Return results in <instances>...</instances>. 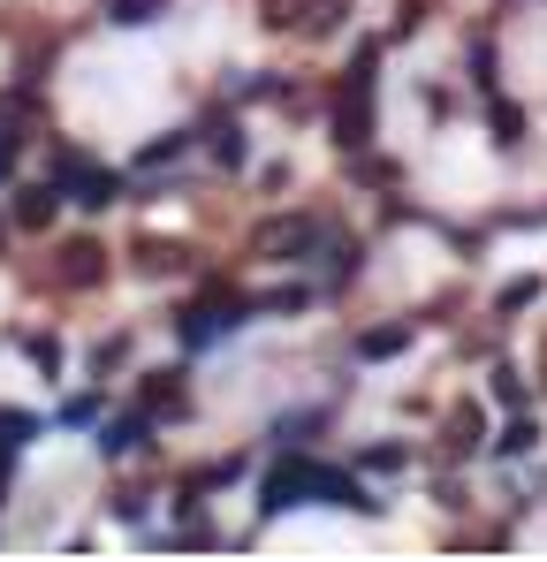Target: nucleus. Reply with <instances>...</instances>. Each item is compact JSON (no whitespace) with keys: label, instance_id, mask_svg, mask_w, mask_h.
I'll list each match as a JSON object with an SVG mask.
<instances>
[{"label":"nucleus","instance_id":"obj_1","mask_svg":"<svg viewBox=\"0 0 547 562\" xmlns=\"http://www.w3.org/2000/svg\"><path fill=\"white\" fill-rule=\"evenodd\" d=\"M372 99H380V46H358L343 85H335V145L343 153H365L372 137Z\"/></svg>","mask_w":547,"mask_h":562},{"label":"nucleus","instance_id":"obj_2","mask_svg":"<svg viewBox=\"0 0 547 562\" xmlns=\"http://www.w3.org/2000/svg\"><path fill=\"white\" fill-rule=\"evenodd\" d=\"M244 312H252V304H244V296H236L228 281H213L205 296H190V304H182L176 335H182V342H190V350H198V342H213V335H228V327H236Z\"/></svg>","mask_w":547,"mask_h":562},{"label":"nucleus","instance_id":"obj_3","mask_svg":"<svg viewBox=\"0 0 547 562\" xmlns=\"http://www.w3.org/2000/svg\"><path fill=\"white\" fill-rule=\"evenodd\" d=\"M312 244H320V221L312 213H274V221L252 228V251L259 259H289V251H312Z\"/></svg>","mask_w":547,"mask_h":562},{"label":"nucleus","instance_id":"obj_4","mask_svg":"<svg viewBox=\"0 0 547 562\" xmlns=\"http://www.w3.org/2000/svg\"><path fill=\"white\" fill-rule=\"evenodd\" d=\"M312 457H281V464L267 471V486H259V502H267V517H281V509H297V502H312Z\"/></svg>","mask_w":547,"mask_h":562},{"label":"nucleus","instance_id":"obj_5","mask_svg":"<svg viewBox=\"0 0 547 562\" xmlns=\"http://www.w3.org/2000/svg\"><path fill=\"white\" fill-rule=\"evenodd\" d=\"M137 411L160 426V418H190V380L182 373H145L137 380Z\"/></svg>","mask_w":547,"mask_h":562},{"label":"nucleus","instance_id":"obj_6","mask_svg":"<svg viewBox=\"0 0 547 562\" xmlns=\"http://www.w3.org/2000/svg\"><path fill=\"white\" fill-rule=\"evenodd\" d=\"M145 449H153V418H145V411H122V418H107V426H99V457H107V464L145 457Z\"/></svg>","mask_w":547,"mask_h":562},{"label":"nucleus","instance_id":"obj_7","mask_svg":"<svg viewBox=\"0 0 547 562\" xmlns=\"http://www.w3.org/2000/svg\"><path fill=\"white\" fill-rule=\"evenodd\" d=\"M54 259H62V267H54V281H62V289H99V281H107V251H99L91 236H77V244H62Z\"/></svg>","mask_w":547,"mask_h":562},{"label":"nucleus","instance_id":"obj_8","mask_svg":"<svg viewBox=\"0 0 547 562\" xmlns=\"http://www.w3.org/2000/svg\"><path fill=\"white\" fill-rule=\"evenodd\" d=\"M487 130H494V145H525V106L517 99H487Z\"/></svg>","mask_w":547,"mask_h":562},{"label":"nucleus","instance_id":"obj_9","mask_svg":"<svg viewBox=\"0 0 547 562\" xmlns=\"http://www.w3.org/2000/svg\"><path fill=\"white\" fill-rule=\"evenodd\" d=\"M479 434H487L479 403H456V411H449V457H471V449H479Z\"/></svg>","mask_w":547,"mask_h":562},{"label":"nucleus","instance_id":"obj_10","mask_svg":"<svg viewBox=\"0 0 547 562\" xmlns=\"http://www.w3.org/2000/svg\"><path fill=\"white\" fill-rule=\"evenodd\" d=\"M46 221H54V183L15 190V228H46Z\"/></svg>","mask_w":547,"mask_h":562},{"label":"nucleus","instance_id":"obj_11","mask_svg":"<svg viewBox=\"0 0 547 562\" xmlns=\"http://www.w3.org/2000/svg\"><path fill=\"white\" fill-rule=\"evenodd\" d=\"M403 342H411V327H365V335H358V358H395Z\"/></svg>","mask_w":547,"mask_h":562},{"label":"nucleus","instance_id":"obj_12","mask_svg":"<svg viewBox=\"0 0 547 562\" xmlns=\"http://www.w3.org/2000/svg\"><path fill=\"white\" fill-rule=\"evenodd\" d=\"M533 441H540V426H533V418H510V426H502V441H494V449H502V457H525V449H533Z\"/></svg>","mask_w":547,"mask_h":562},{"label":"nucleus","instance_id":"obj_13","mask_svg":"<svg viewBox=\"0 0 547 562\" xmlns=\"http://www.w3.org/2000/svg\"><path fill=\"white\" fill-rule=\"evenodd\" d=\"M160 8H168V0H114V23L137 31V23H160Z\"/></svg>","mask_w":547,"mask_h":562},{"label":"nucleus","instance_id":"obj_14","mask_svg":"<svg viewBox=\"0 0 547 562\" xmlns=\"http://www.w3.org/2000/svg\"><path fill=\"white\" fill-rule=\"evenodd\" d=\"M137 267L145 274H168V267H182V251L176 244H137Z\"/></svg>","mask_w":547,"mask_h":562},{"label":"nucleus","instance_id":"obj_15","mask_svg":"<svg viewBox=\"0 0 547 562\" xmlns=\"http://www.w3.org/2000/svg\"><path fill=\"white\" fill-rule=\"evenodd\" d=\"M182 145H190V137H182V130H168V137H160V145H153V153H145V168H168V160H176Z\"/></svg>","mask_w":547,"mask_h":562},{"label":"nucleus","instance_id":"obj_16","mask_svg":"<svg viewBox=\"0 0 547 562\" xmlns=\"http://www.w3.org/2000/svg\"><path fill=\"white\" fill-rule=\"evenodd\" d=\"M533 296H540V281H510V289H502V312H525Z\"/></svg>","mask_w":547,"mask_h":562},{"label":"nucleus","instance_id":"obj_17","mask_svg":"<svg viewBox=\"0 0 547 562\" xmlns=\"http://www.w3.org/2000/svg\"><path fill=\"white\" fill-rule=\"evenodd\" d=\"M494 395H502V403H525V380H517L510 366H502V373H494Z\"/></svg>","mask_w":547,"mask_h":562},{"label":"nucleus","instance_id":"obj_18","mask_svg":"<svg viewBox=\"0 0 547 562\" xmlns=\"http://www.w3.org/2000/svg\"><path fill=\"white\" fill-rule=\"evenodd\" d=\"M418 8H426V0H403V15H395V31H418V23H426Z\"/></svg>","mask_w":547,"mask_h":562},{"label":"nucleus","instance_id":"obj_19","mask_svg":"<svg viewBox=\"0 0 547 562\" xmlns=\"http://www.w3.org/2000/svg\"><path fill=\"white\" fill-rule=\"evenodd\" d=\"M15 153H23V137H15V130H8V137H0V176H8V168H15Z\"/></svg>","mask_w":547,"mask_h":562}]
</instances>
